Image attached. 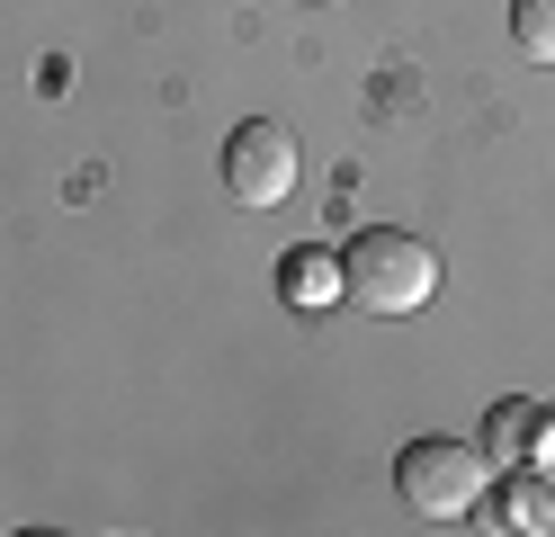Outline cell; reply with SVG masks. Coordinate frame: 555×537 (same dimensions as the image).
Returning <instances> with one entry per match:
<instances>
[{
  "label": "cell",
  "mask_w": 555,
  "mask_h": 537,
  "mask_svg": "<svg viewBox=\"0 0 555 537\" xmlns=\"http://www.w3.org/2000/svg\"><path fill=\"white\" fill-rule=\"evenodd\" d=\"M278 296H287L296 314H332V305H340V251H287Z\"/></svg>",
  "instance_id": "4"
},
{
  "label": "cell",
  "mask_w": 555,
  "mask_h": 537,
  "mask_svg": "<svg viewBox=\"0 0 555 537\" xmlns=\"http://www.w3.org/2000/svg\"><path fill=\"white\" fill-rule=\"evenodd\" d=\"M519 465H546V475H555V412L529 421V457H519Z\"/></svg>",
  "instance_id": "8"
},
{
  "label": "cell",
  "mask_w": 555,
  "mask_h": 537,
  "mask_svg": "<svg viewBox=\"0 0 555 537\" xmlns=\"http://www.w3.org/2000/svg\"><path fill=\"white\" fill-rule=\"evenodd\" d=\"M395 493L422 520H466V511H483V493H493V457L466 448V439H412L403 465H395Z\"/></svg>",
  "instance_id": "2"
},
{
  "label": "cell",
  "mask_w": 555,
  "mask_h": 537,
  "mask_svg": "<svg viewBox=\"0 0 555 537\" xmlns=\"http://www.w3.org/2000/svg\"><path fill=\"white\" fill-rule=\"evenodd\" d=\"M439 296V251L403 225H367L340 251V305L359 314H422Z\"/></svg>",
  "instance_id": "1"
},
{
  "label": "cell",
  "mask_w": 555,
  "mask_h": 537,
  "mask_svg": "<svg viewBox=\"0 0 555 537\" xmlns=\"http://www.w3.org/2000/svg\"><path fill=\"white\" fill-rule=\"evenodd\" d=\"M224 189H233V206H278L296 189V135L278 117H242L224 135Z\"/></svg>",
  "instance_id": "3"
},
{
  "label": "cell",
  "mask_w": 555,
  "mask_h": 537,
  "mask_svg": "<svg viewBox=\"0 0 555 537\" xmlns=\"http://www.w3.org/2000/svg\"><path fill=\"white\" fill-rule=\"evenodd\" d=\"M529 421H538V404H493V412H483V457L519 465V457H529Z\"/></svg>",
  "instance_id": "6"
},
{
  "label": "cell",
  "mask_w": 555,
  "mask_h": 537,
  "mask_svg": "<svg viewBox=\"0 0 555 537\" xmlns=\"http://www.w3.org/2000/svg\"><path fill=\"white\" fill-rule=\"evenodd\" d=\"M502 528H529V537H555V475L546 465H519V475L502 484Z\"/></svg>",
  "instance_id": "5"
},
{
  "label": "cell",
  "mask_w": 555,
  "mask_h": 537,
  "mask_svg": "<svg viewBox=\"0 0 555 537\" xmlns=\"http://www.w3.org/2000/svg\"><path fill=\"white\" fill-rule=\"evenodd\" d=\"M511 46L529 63H555V0H511Z\"/></svg>",
  "instance_id": "7"
}]
</instances>
